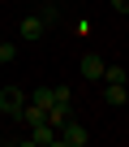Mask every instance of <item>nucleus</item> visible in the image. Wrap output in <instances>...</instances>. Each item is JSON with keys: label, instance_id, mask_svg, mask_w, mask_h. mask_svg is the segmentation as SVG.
<instances>
[{"label": "nucleus", "instance_id": "f257e3e1", "mask_svg": "<svg viewBox=\"0 0 129 147\" xmlns=\"http://www.w3.org/2000/svg\"><path fill=\"white\" fill-rule=\"evenodd\" d=\"M86 138H90V134H86V125H82V121H73V117L56 130V143H64V147H86Z\"/></svg>", "mask_w": 129, "mask_h": 147}, {"label": "nucleus", "instance_id": "f03ea898", "mask_svg": "<svg viewBox=\"0 0 129 147\" xmlns=\"http://www.w3.org/2000/svg\"><path fill=\"white\" fill-rule=\"evenodd\" d=\"M22 104H26V91L22 87H5V91H0V113H5V117H17Z\"/></svg>", "mask_w": 129, "mask_h": 147}, {"label": "nucleus", "instance_id": "7ed1b4c3", "mask_svg": "<svg viewBox=\"0 0 129 147\" xmlns=\"http://www.w3.org/2000/svg\"><path fill=\"white\" fill-rule=\"evenodd\" d=\"M26 147H56V130L47 125V121H39V125H30V134L22 138Z\"/></svg>", "mask_w": 129, "mask_h": 147}, {"label": "nucleus", "instance_id": "20e7f679", "mask_svg": "<svg viewBox=\"0 0 129 147\" xmlns=\"http://www.w3.org/2000/svg\"><path fill=\"white\" fill-rule=\"evenodd\" d=\"M78 69H82V78H86V82H99V74H103V56H95V52H86Z\"/></svg>", "mask_w": 129, "mask_h": 147}, {"label": "nucleus", "instance_id": "39448f33", "mask_svg": "<svg viewBox=\"0 0 129 147\" xmlns=\"http://www.w3.org/2000/svg\"><path fill=\"white\" fill-rule=\"evenodd\" d=\"M17 30H22V39H26V43H35V39H43V30H47V26H43V22H39V13H35V18H22V26H17Z\"/></svg>", "mask_w": 129, "mask_h": 147}, {"label": "nucleus", "instance_id": "423d86ee", "mask_svg": "<svg viewBox=\"0 0 129 147\" xmlns=\"http://www.w3.org/2000/svg\"><path fill=\"white\" fill-rule=\"evenodd\" d=\"M103 100H108V104H116V108H125V104H129L125 82H103Z\"/></svg>", "mask_w": 129, "mask_h": 147}, {"label": "nucleus", "instance_id": "0eeeda50", "mask_svg": "<svg viewBox=\"0 0 129 147\" xmlns=\"http://www.w3.org/2000/svg\"><path fill=\"white\" fill-rule=\"evenodd\" d=\"M39 22L52 30V26H60V5L56 0H43V9H39Z\"/></svg>", "mask_w": 129, "mask_h": 147}, {"label": "nucleus", "instance_id": "6e6552de", "mask_svg": "<svg viewBox=\"0 0 129 147\" xmlns=\"http://www.w3.org/2000/svg\"><path fill=\"white\" fill-rule=\"evenodd\" d=\"M17 121H22V125H26V130H30V125H39V121H43V108H39V104H30V100H26V104H22V113H17Z\"/></svg>", "mask_w": 129, "mask_h": 147}, {"label": "nucleus", "instance_id": "1a4fd4ad", "mask_svg": "<svg viewBox=\"0 0 129 147\" xmlns=\"http://www.w3.org/2000/svg\"><path fill=\"white\" fill-rule=\"evenodd\" d=\"M129 74H125V65H108L103 61V74H99V82H125Z\"/></svg>", "mask_w": 129, "mask_h": 147}, {"label": "nucleus", "instance_id": "9d476101", "mask_svg": "<svg viewBox=\"0 0 129 147\" xmlns=\"http://www.w3.org/2000/svg\"><path fill=\"white\" fill-rule=\"evenodd\" d=\"M26 100H30V104H39V108H47V104H52V87H39V91H30Z\"/></svg>", "mask_w": 129, "mask_h": 147}, {"label": "nucleus", "instance_id": "9b49d317", "mask_svg": "<svg viewBox=\"0 0 129 147\" xmlns=\"http://www.w3.org/2000/svg\"><path fill=\"white\" fill-rule=\"evenodd\" d=\"M13 56H17V48H13V43H5V39H0V65H13Z\"/></svg>", "mask_w": 129, "mask_h": 147}, {"label": "nucleus", "instance_id": "f8f14e48", "mask_svg": "<svg viewBox=\"0 0 129 147\" xmlns=\"http://www.w3.org/2000/svg\"><path fill=\"white\" fill-rule=\"evenodd\" d=\"M112 9H116V13H125V9H129V0H112Z\"/></svg>", "mask_w": 129, "mask_h": 147}, {"label": "nucleus", "instance_id": "ddd939ff", "mask_svg": "<svg viewBox=\"0 0 129 147\" xmlns=\"http://www.w3.org/2000/svg\"><path fill=\"white\" fill-rule=\"evenodd\" d=\"M0 117H5V113H0Z\"/></svg>", "mask_w": 129, "mask_h": 147}]
</instances>
